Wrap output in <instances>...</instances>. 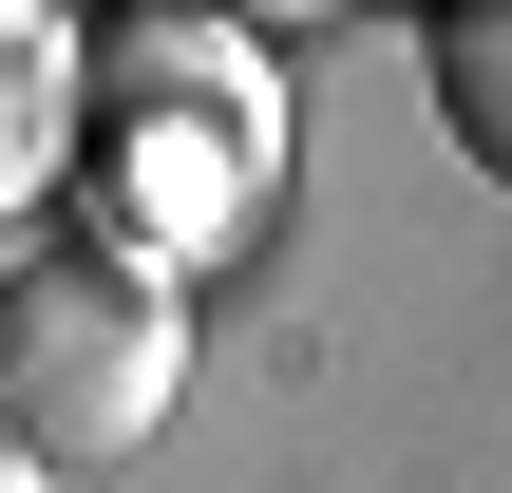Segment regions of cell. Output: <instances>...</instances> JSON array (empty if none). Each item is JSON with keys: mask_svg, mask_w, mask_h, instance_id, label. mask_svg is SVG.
I'll return each instance as SVG.
<instances>
[{"mask_svg": "<svg viewBox=\"0 0 512 493\" xmlns=\"http://www.w3.org/2000/svg\"><path fill=\"white\" fill-rule=\"evenodd\" d=\"M266 171H285V76L228 19H95V133H76L95 247L190 266L266 209Z\"/></svg>", "mask_w": 512, "mask_h": 493, "instance_id": "obj_1", "label": "cell"}, {"mask_svg": "<svg viewBox=\"0 0 512 493\" xmlns=\"http://www.w3.org/2000/svg\"><path fill=\"white\" fill-rule=\"evenodd\" d=\"M171 380H190V304H171V266H133V247H57V266L0 285V437H19L38 475L133 456V437L171 418Z\"/></svg>", "mask_w": 512, "mask_h": 493, "instance_id": "obj_2", "label": "cell"}, {"mask_svg": "<svg viewBox=\"0 0 512 493\" xmlns=\"http://www.w3.org/2000/svg\"><path fill=\"white\" fill-rule=\"evenodd\" d=\"M76 133H95V19L0 0V209H38L76 171Z\"/></svg>", "mask_w": 512, "mask_h": 493, "instance_id": "obj_3", "label": "cell"}, {"mask_svg": "<svg viewBox=\"0 0 512 493\" xmlns=\"http://www.w3.org/2000/svg\"><path fill=\"white\" fill-rule=\"evenodd\" d=\"M418 57H437V133H456V152L512 190V0H456Z\"/></svg>", "mask_w": 512, "mask_h": 493, "instance_id": "obj_4", "label": "cell"}, {"mask_svg": "<svg viewBox=\"0 0 512 493\" xmlns=\"http://www.w3.org/2000/svg\"><path fill=\"white\" fill-rule=\"evenodd\" d=\"M0 493H38V456H19V437H0Z\"/></svg>", "mask_w": 512, "mask_h": 493, "instance_id": "obj_5", "label": "cell"}]
</instances>
